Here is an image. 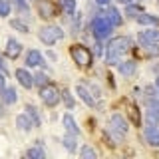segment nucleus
<instances>
[{"instance_id":"nucleus-1","label":"nucleus","mask_w":159,"mask_h":159,"mask_svg":"<svg viewBox=\"0 0 159 159\" xmlns=\"http://www.w3.org/2000/svg\"><path fill=\"white\" fill-rule=\"evenodd\" d=\"M129 48H131L129 38H125V36L111 38V40H109V44H107V62L111 64V66H117V64L121 62L123 54H127Z\"/></svg>"},{"instance_id":"nucleus-2","label":"nucleus","mask_w":159,"mask_h":159,"mask_svg":"<svg viewBox=\"0 0 159 159\" xmlns=\"http://www.w3.org/2000/svg\"><path fill=\"white\" fill-rule=\"evenodd\" d=\"M111 22L106 18V16H98V18H93V22H92V30H93V36H96L98 40H103V38H107L109 34H111Z\"/></svg>"},{"instance_id":"nucleus-3","label":"nucleus","mask_w":159,"mask_h":159,"mask_svg":"<svg viewBox=\"0 0 159 159\" xmlns=\"http://www.w3.org/2000/svg\"><path fill=\"white\" fill-rule=\"evenodd\" d=\"M64 38V30L58 28V26H44L40 30V40H42L44 44H48V46H52V44H56L58 40Z\"/></svg>"},{"instance_id":"nucleus-4","label":"nucleus","mask_w":159,"mask_h":159,"mask_svg":"<svg viewBox=\"0 0 159 159\" xmlns=\"http://www.w3.org/2000/svg\"><path fill=\"white\" fill-rule=\"evenodd\" d=\"M70 54H72L74 62L78 66H89L92 64V52L86 46H72L70 48Z\"/></svg>"},{"instance_id":"nucleus-5","label":"nucleus","mask_w":159,"mask_h":159,"mask_svg":"<svg viewBox=\"0 0 159 159\" xmlns=\"http://www.w3.org/2000/svg\"><path fill=\"white\" fill-rule=\"evenodd\" d=\"M109 133L116 135V139H123L127 133V121L121 116H111V119H109Z\"/></svg>"},{"instance_id":"nucleus-6","label":"nucleus","mask_w":159,"mask_h":159,"mask_svg":"<svg viewBox=\"0 0 159 159\" xmlns=\"http://www.w3.org/2000/svg\"><path fill=\"white\" fill-rule=\"evenodd\" d=\"M40 98H42V102L46 103V106H56L60 102V92L54 86H42L40 89Z\"/></svg>"},{"instance_id":"nucleus-7","label":"nucleus","mask_w":159,"mask_h":159,"mask_svg":"<svg viewBox=\"0 0 159 159\" xmlns=\"http://www.w3.org/2000/svg\"><path fill=\"white\" fill-rule=\"evenodd\" d=\"M38 16L44 20H50L56 16V6L50 0H38Z\"/></svg>"},{"instance_id":"nucleus-8","label":"nucleus","mask_w":159,"mask_h":159,"mask_svg":"<svg viewBox=\"0 0 159 159\" xmlns=\"http://www.w3.org/2000/svg\"><path fill=\"white\" fill-rule=\"evenodd\" d=\"M139 42L141 46H151V44H159V30H143L139 32Z\"/></svg>"},{"instance_id":"nucleus-9","label":"nucleus","mask_w":159,"mask_h":159,"mask_svg":"<svg viewBox=\"0 0 159 159\" xmlns=\"http://www.w3.org/2000/svg\"><path fill=\"white\" fill-rule=\"evenodd\" d=\"M145 139L149 145L159 147V123H147L145 127Z\"/></svg>"},{"instance_id":"nucleus-10","label":"nucleus","mask_w":159,"mask_h":159,"mask_svg":"<svg viewBox=\"0 0 159 159\" xmlns=\"http://www.w3.org/2000/svg\"><path fill=\"white\" fill-rule=\"evenodd\" d=\"M16 80L20 82V86H24V88H32V86H34L32 74H30L28 70H24V68H18V70H16Z\"/></svg>"},{"instance_id":"nucleus-11","label":"nucleus","mask_w":159,"mask_h":159,"mask_svg":"<svg viewBox=\"0 0 159 159\" xmlns=\"http://www.w3.org/2000/svg\"><path fill=\"white\" fill-rule=\"evenodd\" d=\"M20 52H22V44L16 42L14 38H10L8 42H6V56L12 58V60H16L20 56Z\"/></svg>"},{"instance_id":"nucleus-12","label":"nucleus","mask_w":159,"mask_h":159,"mask_svg":"<svg viewBox=\"0 0 159 159\" xmlns=\"http://www.w3.org/2000/svg\"><path fill=\"white\" fill-rule=\"evenodd\" d=\"M117 68H119V72H121V76H133L135 74V62L133 60H121V62L117 64Z\"/></svg>"},{"instance_id":"nucleus-13","label":"nucleus","mask_w":159,"mask_h":159,"mask_svg":"<svg viewBox=\"0 0 159 159\" xmlns=\"http://www.w3.org/2000/svg\"><path fill=\"white\" fill-rule=\"evenodd\" d=\"M26 64H28L30 68H36V66H42V64H44V60H42V56H40L38 50H30V52H28Z\"/></svg>"},{"instance_id":"nucleus-14","label":"nucleus","mask_w":159,"mask_h":159,"mask_svg":"<svg viewBox=\"0 0 159 159\" xmlns=\"http://www.w3.org/2000/svg\"><path fill=\"white\" fill-rule=\"evenodd\" d=\"M62 121H64V127H66V131H68V133H72V135H78V133H80V127H78L76 119L70 116V113H68V116H64Z\"/></svg>"},{"instance_id":"nucleus-15","label":"nucleus","mask_w":159,"mask_h":159,"mask_svg":"<svg viewBox=\"0 0 159 159\" xmlns=\"http://www.w3.org/2000/svg\"><path fill=\"white\" fill-rule=\"evenodd\" d=\"M0 96H2L4 103H14V102L18 99V93H16V89H12V88H6V86H4L2 89H0Z\"/></svg>"},{"instance_id":"nucleus-16","label":"nucleus","mask_w":159,"mask_h":159,"mask_svg":"<svg viewBox=\"0 0 159 159\" xmlns=\"http://www.w3.org/2000/svg\"><path fill=\"white\" fill-rule=\"evenodd\" d=\"M76 93H78L80 98H82V102L86 103V106L92 107L93 103H96V102H93V98H92V93H89V92H88V89L84 88V86H78V88H76Z\"/></svg>"},{"instance_id":"nucleus-17","label":"nucleus","mask_w":159,"mask_h":159,"mask_svg":"<svg viewBox=\"0 0 159 159\" xmlns=\"http://www.w3.org/2000/svg\"><path fill=\"white\" fill-rule=\"evenodd\" d=\"M58 4L64 10V14H68V16H72L76 12V0H58Z\"/></svg>"},{"instance_id":"nucleus-18","label":"nucleus","mask_w":159,"mask_h":159,"mask_svg":"<svg viewBox=\"0 0 159 159\" xmlns=\"http://www.w3.org/2000/svg\"><path fill=\"white\" fill-rule=\"evenodd\" d=\"M26 116L30 117V121H32V125L34 127H40V116H38V109L36 107H32V106H26Z\"/></svg>"},{"instance_id":"nucleus-19","label":"nucleus","mask_w":159,"mask_h":159,"mask_svg":"<svg viewBox=\"0 0 159 159\" xmlns=\"http://www.w3.org/2000/svg\"><path fill=\"white\" fill-rule=\"evenodd\" d=\"M137 22L143 24V26H153V24H159V18L151 16V14H139V16H137Z\"/></svg>"},{"instance_id":"nucleus-20","label":"nucleus","mask_w":159,"mask_h":159,"mask_svg":"<svg viewBox=\"0 0 159 159\" xmlns=\"http://www.w3.org/2000/svg\"><path fill=\"white\" fill-rule=\"evenodd\" d=\"M16 125H18L20 129H24V131H28L30 127H34V125H32V121H30V117L26 116V113H22V116H18V117H16Z\"/></svg>"},{"instance_id":"nucleus-21","label":"nucleus","mask_w":159,"mask_h":159,"mask_svg":"<svg viewBox=\"0 0 159 159\" xmlns=\"http://www.w3.org/2000/svg\"><path fill=\"white\" fill-rule=\"evenodd\" d=\"M106 18L111 22V26H119V24H121V16H119V12L116 8H109L107 14H106Z\"/></svg>"},{"instance_id":"nucleus-22","label":"nucleus","mask_w":159,"mask_h":159,"mask_svg":"<svg viewBox=\"0 0 159 159\" xmlns=\"http://www.w3.org/2000/svg\"><path fill=\"white\" fill-rule=\"evenodd\" d=\"M145 119H147V123H159V109L149 106L147 113H145Z\"/></svg>"},{"instance_id":"nucleus-23","label":"nucleus","mask_w":159,"mask_h":159,"mask_svg":"<svg viewBox=\"0 0 159 159\" xmlns=\"http://www.w3.org/2000/svg\"><path fill=\"white\" fill-rule=\"evenodd\" d=\"M62 143H64V147H66L68 151H76V135L70 133V135H66L62 139Z\"/></svg>"},{"instance_id":"nucleus-24","label":"nucleus","mask_w":159,"mask_h":159,"mask_svg":"<svg viewBox=\"0 0 159 159\" xmlns=\"http://www.w3.org/2000/svg\"><path fill=\"white\" fill-rule=\"evenodd\" d=\"M28 157H32V159H44V157H46V153H44L42 147H30L28 149Z\"/></svg>"},{"instance_id":"nucleus-25","label":"nucleus","mask_w":159,"mask_h":159,"mask_svg":"<svg viewBox=\"0 0 159 159\" xmlns=\"http://www.w3.org/2000/svg\"><path fill=\"white\" fill-rule=\"evenodd\" d=\"M141 14V8L135 6V4H125V16H139Z\"/></svg>"},{"instance_id":"nucleus-26","label":"nucleus","mask_w":159,"mask_h":159,"mask_svg":"<svg viewBox=\"0 0 159 159\" xmlns=\"http://www.w3.org/2000/svg\"><path fill=\"white\" fill-rule=\"evenodd\" d=\"M10 26L16 28V30H20L22 34H28V26H26L24 22H20V20H12V22H10Z\"/></svg>"},{"instance_id":"nucleus-27","label":"nucleus","mask_w":159,"mask_h":159,"mask_svg":"<svg viewBox=\"0 0 159 159\" xmlns=\"http://www.w3.org/2000/svg\"><path fill=\"white\" fill-rule=\"evenodd\" d=\"M80 155H82V157H86V159H96V151H93L92 147H82Z\"/></svg>"},{"instance_id":"nucleus-28","label":"nucleus","mask_w":159,"mask_h":159,"mask_svg":"<svg viewBox=\"0 0 159 159\" xmlns=\"http://www.w3.org/2000/svg\"><path fill=\"white\" fill-rule=\"evenodd\" d=\"M10 14V4L8 0H0V16H8Z\"/></svg>"},{"instance_id":"nucleus-29","label":"nucleus","mask_w":159,"mask_h":159,"mask_svg":"<svg viewBox=\"0 0 159 159\" xmlns=\"http://www.w3.org/2000/svg\"><path fill=\"white\" fill-rule=\"evenodd\" d=\"M62 96H64V102H66L68 109H72V107H74V98L70 96V92H68V89H64V93H62Z\"/></svg>"},{"instance_id":"nucleus-30","label":"nucleus","mask_w":159,"mask_h":159,"mask_svg":"<svg viewBox=\"0 0 159 159\" xmlns=\"http://www.w3.org/2000/svg\"><path fill=\"white\" fill-rule=\"evenodd\" d=\"M34 84H38V86H46V74H36L34 76Z\"/></svg>"},{"instance_id":"nucleus-31","label":"nucleus","mask_w":159,"mask_h":159,"mask_svg":"<svg viewBox=\"0 0 159 159\" xmlns=\"http://www.w3.org/2000/svg\"><path fill=\"white\" fill-rule=\"evenodd\" d=\"M14 4H16V8H20V10H28V4L24 2V0H12Z\"/></svg>"},{"instance_id":"nucleus-32","label":"nucleus","mask_w":159,"mask_h":159,"mask_svg":"<svg viewBox=\"0 0 159 159\" xmlns=\"http://www.w3.org/2000/svg\"><path fill=\"white\" fill-rule=\"evenodd\" d=\"M4 86H6V80H4V74L0 72V89H2Z\"/></svg>"},{"instance_id":"nucleus-33","label":"nucleus","mask_w":159,"mask_h":159,"mask_svg":"<svg viewBox=\"0 0 159 159\" xmlns=\"http://www.w3.org/2000/svg\"><path fill=\"white\" fill-rule=\"evenodd\" d=\"M96 56H102V46L99 44H96Z\"/></svg>"},{"instance_id":"nucleus-34","label":"nucleus","mask_w":159,"mask_h":159,"mask_svg":"<svg viewBox=\"0 0 159 159\" xmlns=\"http://www.w3.org/2000/svg\"><path fill=\"white\" fill-rule=\"evenodd\" d=\"M4 70H6V66H4V60H2V58H0V72H2V74H4Z\"/></svg>"},{"instance_id":"nucleus-35","label":"nucleus","mask_w":159,"mask_h":159,"mask_svg":"<svg viewBox=\"0 0 159 159\" xmlns=\"http://www.w3.org/2000/svg\"><path fill=\"white\" fill-rule=\"evenodd\" d=\"M119 2H121V4H133L135 0H119Z\"/></svg>"},{"instance_id":"nucleus-36","label":"nucleus","mask_w":159,"mask_h":159,"mask_svg":"<svg viewBox=\"0 0 159 159\" xmlns=\"http://www.w3.org/2000/svg\"><path fill=\"white\" fill-rule=\"evenodd\" d=\"M96 2H98V4H102V6H103V4H107L109 0H96Z\"/></svg>"},{"instance_id":"nucleus-37","label":"nucleus","mask_w":159,"mask_h":159,"mask_svg":"<svg viewBox=\"0 0 159 159\" xmlns=\"http://www.w3.org/2000/svg\"><path fill=\"white\" fill-rule=\"evenodd\" d=\"M155 89H157V96H159V78L155 80Z\"/></svg>"},{"instance_id":"nucleus-38","label":"nucleus","mask_w":159,"mask_h":159,"mask_svg":"<svg viewBox=\"0 0 159 159\" xmlns=\"http://www.w3.org/2000/svg\"><path fill=\"white\" fill-rule=\"evenodd\" d=\"M2 113H4V109H2V107H0V116H2Z\"/></svg>"}]
</instances>
